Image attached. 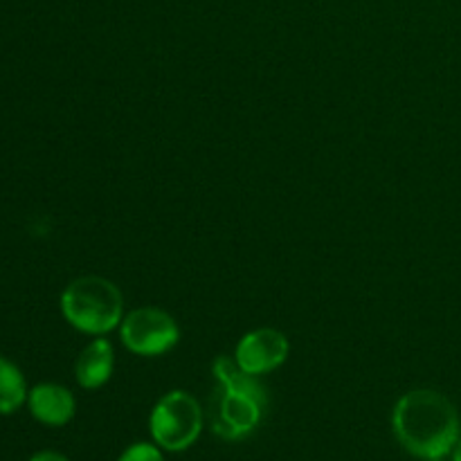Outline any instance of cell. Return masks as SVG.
I'll return each mask as SVG.
<instances>
[{
	"label": "cell",
	"instance_id": "obj_1",
	"mask_svg": "<svg viewBox=\"0 0 461 461\" xmlns=\"http://www.w3.org/2000/svg\"><path fill=\"white\" fill-rule=\"evenodd\" d=\"M399 444L419 459H444L461 435L459 412L448 396L435 390H412L392 412Z\"/></svg>",
	"mask_w": 461,
	"mask_h": 461
},
{
	"label": "cell",
	"instance_id": "obj_2",
	"mask_svg": "<svg viewBox=\"0 0 461 461\" xmlns=\"http://www.w3.org/2000/svg\"><path fill=\"white\" fill-rule=\"evenodd\" d=\"M61 313L70 327L88 336H106L124 320V297L108 279L97 275L72 279L61 293Z\"/></svg>",
	"mask_w": 461,
	"mask_h": 461
},
{
	"label": "cell",
	"instance_id": "obj_3",
	"mask_svg": "<svg viewBox=\"0 0 461 461\" xmlns=\"http://www.w3.org/2000/svg\"><path fill=\"white\" fill-rule=\"evenodd\" d=\"M201 403L185 390H171L160 396L149 417L153 444L167 453H183L192 448L203 432Z\"/></svg>",
	"mask_w": 461,
	"mask_h": 461
},
{
	"label": "cell",
	"instance_id": "obj_4",
	"mask_svg": "<svg viewBox=\"0 0 461 461\" xmlns=\"http://www.w3.org/2000/svg\"><path fill=\"white\" fill-rule=\"evenodd\" d=\"M120 340L131 354L156 358L169 354L178 345L180 329L167 311L158 306H140L122 320Z\"/></svg>",
	"mask_w": 461,
	"mask_h": 461
},
{
	"label": "cell",
	"instance_id": "obj_5",
	"mask_svg": "<svg viewBox=\"0 0 461 461\" xmlns=\"http://www.w3.org/2000/svg\"><path fill=\"white\" fill-rule=\"evenodd\" d=\"M291 354V342L279 329L261 327L255 331H248L234 349V360L243 372L252 376H264V374L275 372L286 363Z\"/></svg>",
	"mask_w": 461,
	"mask_h": 461
},
{
	"label": "cell",
	"instance_id": "obj_6",
	"mask_svg": "<svg viewBox=\"0 0 461 461\" xmlns=\"http://www.w3.org/2000/svg\"><path fill=\"white\" fill-rule=\"evenodd\" d=\"M266 403L257 396L237 390H221L212 430L225 441H239L250 435L264 417Z\"/></svg>",
	"mask_w": 461,
	"mask_h": 461
},
{
	"label": "cell",
	"instance_id": "obj_7",
	"mask_svg": "<svg viewBox=\"0 0 461 461\" xmlns=\"http://www.w3.org/2000/svg\"><path fill=\"white\" fill-rule=\"evenodd\" d=\"M27 408L32 417L43 426L61 428L75 417L77 401L72 392L59 383H39L27 394Z\"/></svg>",
	"mask_w": 461,
	"mask_h": 461
},
{
	"label": "cell",
	"instance_id": "obj_8",
	"mask_svg": "<svg viewBox=\"0 0 461 461\" xmlns=\"http://www.w3.org/2000/svg\"><path fill=\"white\" fill-rule=\"evenodd\" d=\"M115 369V351L104 336H97L81 349L75 363V378L84 390H99L106 385Z\"/></svg>",
	"mask_w": 461,
	"mask_h": 461
},
{
	"label": "cell",
	"instance_id": "obj_9",
	"mask_svg": "<svg viewBox=\"0 0 461 461\" xmlns=\"http://www.w3.org/2000/svg\"><path fill=\"white\" fill-rule=\"evenodd\" d=\"M212 372H214V378L219 381L221 390L246 392V394H252L259 401H264V403H268V394H266L264 385L259 383V376L243 372L237 360L230 358V356H219L214 365H212Z\"/></svg>",
	"mask_w": 461,
	"mask_h": 461
},
{
	"label": "cell",
	"instance_id": "obj_10",
	"mask_svg": "<svg viewBox=\"0 0 461 461\" xmlns=\"http://www.w3.org/2000/svg\"><path fill=\"white\" fill-rule=\"evenodd\" d=\"M27 383L21 369L0 356V414H14L27 403Z\"/></svg>",
	"mask_w": 461,
	"mask_h": 461
},
{
	"label": "cell",
	"instance_id": "obj_11",
	"mask_svg": "<svg viewBox=\"0 0 461 461\" xmlns=\"http://www.w3.org/2000/svg\"><path fill=\"white\" fill-rule=\"evenodd\" d=\"M117 461H165V457H162V448L158 444L140 441V444L129 446Z\"/></svg>",
	"mask_w": 461,
	"mask_h": 461
},
{
	"label": "cell",
	"instance_id": "obj_12",
	"mask_svg": "<svg viewBox=\"0 0 461 461\" xmlns=\"http://www.w3.org/2000/svg\"><path fill=\"white\" fill-rule=\"evenodd\" d=\"M30 461H70L66 455L57 453V450H39L30 457Z\"/></svg>",
	"mask_w": 461,
	"mask_h": 461
},
{
	"label": "cell",
	"instance_id": "obj_13",
	"mask_svg": "<svg viewBox=\"0 0 461 461\" xmlns=\"http://www.w3.org/2000/svg\"><path fill=\"white\" fill-rule=\"evenodd\" d=\"M450 459H453V461H461V435H459L457 444H455L453 450H450Z\"/></svg>",
	"mask_w": 461,
	"mask_h": 461
},
{
	"label": "cell",
	"instance_id": "obj_14",
	"mask_svg": "<svg viewBox=\"0 0 461 461\" xmlns=\"http://www.w3.org/2000/svg\"><path fill=\"white\" fill-rule=\"evenodd\" d=\"M421 461H444V459H421Z\"/></svg>",
	"mask_w": 461,
	"mask_h": 461
}]
</instances>
